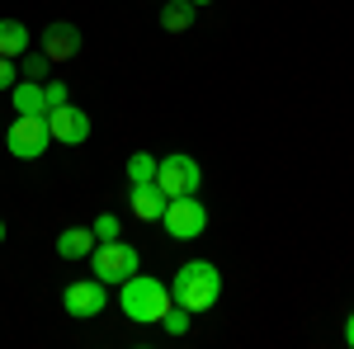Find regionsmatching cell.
I'll use <instances>...</instances> for the list:
<instances>
[{
  "mask_svg": "<svg viewBox=\"0 0 354 349\" xmlns=\"http://www.w3.org/2000/svg\"><path fill=\"white\" fill-rule=\"evenodd\" d=\"M10 100H15V113H38V118H48V95H43V81H15Z\"/></svg>",
  "mask_w": 354,
  "mask_h": 349,
  "instance_id": "11",
  "label": "cell"
},
{
  "mask_svg": "<svg viewBox=\"0 0 354 349\" xmlns=\"http://www.w3.org/2000/svg\"><path fill=\"white\" fill-rule=\"evenodd\" d=\"M48 133H53V142L81 147L85 137H90V113H85V109H76L71 100H66V104H57L53 113H48Z\"/></svg>",
  "mask_w": 354,
  "mask_h": 349,
  "instance_id": "8",
  "label": "cell"
},
{
  "mask_svg": "<svg viewBox=\"0 0 354 349\" xmlns=\"http://www.w3.org/2000/svg\"><path fill=\"white\" fill-rule=\"evenodd\" d=\"M128 180H133V185H147V180H156V156H147V151L128 156Z\"/></svg>",
  "mask_w": 354,
  "mask_h": 349,
  "instance_id": "15",
  "label": "cell"
},
{
  "mask_svg": "<svg viewBox=\"0 0 354 349\" xmlns=\"http://www.w3.org/2000/svg\"><path fill=\"white\" fill-rule=\"evenodd\" d=\"M345 349H354V312L345 317Z\"/></svg>",
  "mask_w": 354,
  "mask_h": 349,
  "instance_id": "21",
  "label": "cell"
},
{
  "mask_svg": "<svg viewBox=\"0 0 354 349\" xmlns=\"http://www.w3.org/2000/svg\"><path fill=\"white\" fill-rule=\"evenodd\" d=\"M0 241H5V222H0Z\"/></svg>",
  "mask_w": 354,
  "mask_h": 349,
  "instance_id": "23",
  "label": "cell"
},
{
  "mask_svg": "<svg viewBox=\"0 0 354 349\" xmlns=\"http://www.w3.org/2000/svg\"><path fill=\"white\" fill-rule=\"evenodd\" d=\"M128 203H133V217L137 222H161V213H165V198L161 194V185L156 180H147V185H133L128 189Z\"/></svg>",
  "mask_w": 354,
  "mask_h": 349,
  "instance_id": "10",
  "label": "cell"
},
{
  "mask_svg": "<svg viewBox=\"0 0 354 349\" xmlns=\"http://www.w3.org/2000/svg\"><path fill=\"white\" fill-rule=\"evenodd\" d=\"M28 53V24L0 19V57H24Z\"/></svg>",
  "mask_w": 354,
  "mask_h": 349,
  "instance_id": "13",
  "label": "cell"
},
{
  "mask_svg": "<svg viewBox=\"0 0 354 349\" xmlns=\"http://www.w3.org/2000/svg\"><path fill=\"white\" fill-rule=\"evenodd\" d=\"M62 307H66L71 317L90 321V317H100V312L109 307V283H100V279H81V283H71V288L62 293Z\"/></svg>",
  "mask_w": 354,
  "mask_h": 349,
  "instance_id": "7",
  "label": "cell"
},
{
  "mask_svg": "<svg viewBox=\"0 0 354 349\" xmlns=\"http://www.w3.org/2000/svg\"><path fill=\"white\" fill-rule=\"evenodd\" d=\"M90 232H95V241H113V236H118V217H113V213L95 217V227H90Z\"/></svg>",
  "mask_w": 354,
  "mask_h": 349,
  "instance_id": "18",
  "label": "cell"
},
{
  "mask_svg": "<svg viewBox=\"0 0 354 349\" xmlns=\"http://www.w3.org/2000/svg\"><path fill=\"white\" fill-rule=\"evenodd\" d=\"M0 90H15V57H0Z\"/></svg>",
  "mask_w": 354,
  "mask_h": 349,
  "instance_id": "20",
  "label": "cell"
},
{
  "mask_svg": "<svg viewBox=\"0 0 354 349\" xmlns=\"http://www.w3.org/2000/svg\"><path fill=\"white\" fill-rule=\"evenodd\" d=\"M48 53H24V81H48Z\"/></svg>",
  "mask_w": 354,
  "mask_h": 349,
  "instance_id": "16",
  "label": "cell"
},
{
  "mask_svg": "<svg viewBox=\"0 0 354 349\" xmlns=\"http://www.w3.org/2000/svg\"><path fill=\"white\" fill-rule=\"evenodd\" d=\"M43 95H48V113H53L57 104H66V85L62 81H43Z\"/></svg>",
  "mask_w": 354,
  "mask_h": 349,
  "instance_id": "19",
  "label": "cell"
},
{
  "mask_svg": "<svg viewBox=\"0 0 354 349\" xmlns=\"http://www.w3.org/2000/svg\"><path fill=\"white\" fill-rule=\"evenodd\" d=\"M170 297H175V307H185V312H208V307H218L222 297V274L213 260H185V265L175 269V279H170Z\"/></svg>",
  "mask_w": 354,
  "mask_h": 349,
  "instance_id": "1",
  "label": "cell"
},
{
  "mask_svg": "<svg viewBox=\"0 0 354 349\" xmlns=\"http://www.w3.org/2000/svg\"><path fill=\"white\" fill-rule=\"evenodd\" d=\"M198 180H203V170H198V161H194V156H185V151H175V156L156 161V185H161L165 198L198 194Z\"/></svg>",
  "mask_w": 354,
  "mask_h": 349,
  "instance_id": "6",
  "label": "cell"
},
{
  "mask_svg": "<svg viewBox=\"0 0 354 349\" xmlns=\"http://www.w3.org/2000/svg\"><path fill=\"white\" fill-rule=\"evenodd\" d=\"M90 265H95V279H100V283H123L128 274H137L142 255H137V245L113 236V241H100L90 250Z\"/></svg>",
  "mask_w": 354,
  "mask_h": 349,
  "instance_id": "4",
  "label": "cell"
},
{
  "mask_svg": "<svg viewBox=\"0 0 354 349\" xmlns=\"http://www.w3.org/2000/svg\"><path fill=\"white\" fill-rule=\"evenodd\" d=\"M43 53H48V62H71L81 53V28L66 24V19H53L43 28Z\"/></svg>",
  "mask_w": 354,
  "mask_h": 349,
  "instance_id": "9",
  "label": "cell"
},
{
  "mask_svg": "<svg viewBox=\"0 0 354 349\" xmlns=\"http://www.w3.org/2000/svg\"><path fill=\"white\" fill-rule=\"evenodd\" d=\"M189 5H213V0H189Z\"/></svg>",
  "mask_w": 354,
  "mask_h": 349,
  "instance_id": "22",
  "label": "cell"
},
{
  "mask_svg": "<svg viewBox=\"0 0 354 349\" xmlns=\"http://www.w3.org/2000/svg\"><path fill=\"white\" fill-rule=\"evenodd\" d=\"M95 245H100V241H95L90 227H66V232L57 236V255H62V260H85Z\"/></svg>",
  "mask_w": 354,
  "mask_h": 349,
  "instance_id": "12",
  "label": "cell"
},
{
  "mask_svg": "<svg viewBox=\"0 0 354 349\" xmlns=\"http://www.w3.org/2000/svg\"><path fill=\"white\" fill-rule=\"evenodd\" d=\"M161 24L170 28V33H185V28L194 24V5L189 0H170V5L161 10Z\"/></svg>",
  "mask_w": 354,
  "mask_h": 349,
  "instance_id": "14",
  "label": "cell"
},
{
  "mask_svg": "<svg viewBox=\"0 0 354 349\" xmlns=\"http://www.w3.org/2000/svg\"><path fill=\"white\" fill-rule=\"evenodd\" d=\"M118 307H123V317L137 326H156L175 307V297H170V283L161 279H142V274H128L123 283H118Z\"/></svg>",
  "mask_w": 354,
  "mask_h": 349,
  "instance_id": "2",
  "label": "cell"
},
{
  "mask_svg": "<svg viewBox=\"0 0 354 349\" xmlns=\"http://www.w3.org/2000/svg\"><path fill=\"white\" fill-rule=\"evenodd\" d=\"M48 147H53L48 118H38V113H15V123L5 128V151L19 156V161H38Z\"/></svg>",
  "mask_w": 354,
  "mask_h": 349,
  "instance_id": "3",
  "label": "cell"
},
{
  "mask_svg": "<svg viewBox=\"0 0 354 349\" xmlns=\"http://www.w3.org/2000/svg\"><path fill=\"white\" fill-rule=\"evenodd\" d=\"M161 326H165V335H185V330H189V312H185V307H170L161 317Z\"/></svg>",
  "mask_w": 354,
  "mask_h": 349,
  "instance_id": "17",
  "label": "cell"
},
{
  "mask_svg": "<svg viewBox=\"0 0 354 349\" xmlns=\"http://www.w3.org/2000/svg\"><path fill=\"white\" fill-rule=\"evenodd\" d=\"M165 232H170V241H194V236H203V227H208V208L194 198V194H185V198H170L165 203Z\"/></svg>",
  "mask_w": 354,
  "mask_h": 349,
  "instance_id": "5",
  "label": "cell"
}]
</instances>
